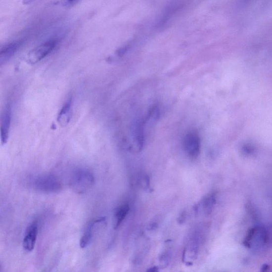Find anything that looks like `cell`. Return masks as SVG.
Returning a JSON list of instances; mask_svg holds the SVG:
<instances>
[{"label": "cell", "instance_id": "obj_3", "mask_svg": "<svg viewBox=\"0 0 272 272\" xmlns=\"http://www.w3.org/2000/svg\"><path fill=\"white\" fill-rule=\"evenodd\" d=\"M58 44V41L55 40H50L36 47L27 55V61L31 64H35L44 59L53 50Z\"/></svg>", "mask_w": 272, "mask_h": 272}, {"label": "cell", "instance_id": "obj_19", "mask_svg": "<svg viewBox=\"0 0 272 272\" xmlns=\"http://www.w3.org/2000/svg\"><path fill=\"white\" fill-rule=\"evenodd\" d=\"M34 1H35V0H23V3L24 4L28 5V4H31Z\"/></svg>", "mask_w": 272, "mask_h": 272}, {"label": "cell", "instance_id": "obj_20", "mask_svg": "<svg viewBox=\"0 0 272 272\" xmlns=\"http://www.w3.org/2000/svg\"><path fill=\"white\" fill-rule=\"evenodd\" d=\"M147 271L154 272L159 271V270H158V268H157V267H153V268H150L148 270H147Z\"/></svg>", "mask_w": 272, "mask_h": 272}, {"label": "cell", "instance_id": "obj_10", "mask_svg": "<svg viewBox=\"0 0 272 272\" xmlns=\"http://www.w3.org/2000/svg\"><path fill=\"white\" fill-rule=\"evenodd\" d=\"M71 107H72V99L69 98L62 107L57 121L62 127H67L71 118Z\"/></svg>", "mask_w": 272, "mask_h": 272}, {"label": "cell", "instance_id": "obj_15", "mask_svg": "<svg viewBox=\"0 0 272 272\" xmlns=\"http://www.w3.org/2000/svg\"><path fill=\"white\" fill-rule=\"evenodd\" d=\"M171 260V254L169 252H164L160 258V262L161 266L164 267H167Z\"/></svg>", "mask_w": 272, "mask_h": 272}, {"label": "cell", "instance_id": "obj_9", "mask_svg": "<svg viewBox=\"0 0 272 272\" xmlns=\"http://www.w3.org/2000/svg\"><path fill=\"white\" fill-rule=\"evenodd\" d=\"M21 42L14 41L5 45L0 51V64L8 62L15 55L21 45Z\"/></svg>", "mask_w": 272, "mask_h": 272}, {"label": "cell", "instance_id": "obj_2", "mask_svg": "<svg viewBox=\"0 0 272 272\" xmlns=\"http://www.w3.org/2000/svg\"><path fill=\"white\" fill-rule=\"evenodd\" d=\"M94 182V178L90 171L80 169L77 170L73 175L71 185L78 194H83L92 187Z\"/></svg>", "mask_w": 272, "mask_h": 272}, {"label": "cell", "instance_id": "obj_14", "mask_svg": "<svg viewBox=\"0 0 272 272\" xmlns=\"http://www.w3.org/2000/svg\"><path fill=\"white\" fill-rule=\"evenodd\" d=\"M216 202V195L213 194L207 196L204 199L202 202V209L205 216H209L212 213Z\"/></svg>", "mask_w": 272, "mask_h": 272}, {"label": "cell", "instance_id": "obj_1", "mask_svg": "<svg viewBox=\"0 0 272 272\" xmlns=\"http://www.w3.org/2000/svg\"><path fill=\"white\" fill-rule=\"evenodd\" d=\"M269 241V234L266 228L256 227L250 230L246 235L245 246L254 251H260L267 247Z\"/></svg>", "mask_w": 272, "mask_h": 272}, {"label": "cell", "instance_id": "obj_16", "mask_svg": "<svg viewBox=\"0 0 272 272\" xmlns=\"http://www.w3.org/2000/svg\"><path fill=\"white\" fill-rule=\"evenodd\" d=\"M139 183L142 189L145 190L148 189L150 185L149 177L146 175L141 176L139 179Z\"/></svg>", "mask_w": 272, "mask_h": 272}, {"label": "cell", "instance_id": "obj_4", "mask_svg": "<svg viewBox=\"0 0 272 272\" xmlns=\"http://www.w3.org/2000/svg\"><path fill=\"white\" fill-rule=\"evenodd\" d=\"M200 146L201 142L197 133L191 132L185 135L183 139V147L186 154L190 158H197L200 153Z\"/></svg>", "mask_w": 272, "mask_h": 272}, {"label": "cell", "instance_id": "obj_5", "mask_svg": "<svg viewBox=\"0 0 272 272\" xmlns=\"http://www.w3.org/2000/svg\"><path fill=\"white\" fill-rule=\"evenodd\" d=\"M34 187L42 191L52 192L59 191L61 185L55 178L47 176L38 178L34 182Z\"/></svg>", "mask_w": 272, "mask_h": 272}, {"label": "cell", "instance_id": "obj_8", "mask_svg": "<svg viewBox=\"0 0 272 272\" xmlns=\"http://www.w3.org/2000/svg\"><path fill=\"white\" fill-rule=\"evenodd\" d=\"M201 241V236L198 231L192 234L184 251V256L188 255L191 260L196 259Z\"/></svg>", "mask_w": 272, "mask_h": 272}, {"label": "cell", "instance_id": "obj_6", "mask_svg": "<svg viewBox=\"0 0 272 272\" xmlns=\"http://www.w3.org/2000/svg\"><path fill=\"white\" fill-rule=\"evenodd\" d=\"M38 233V223L34 221L27 227L23 241V246L25 250L31 252L33 250Z\"/></svg>", "mask_w": 272, "mask_h": 272}, {"label": "cell", "instance_id": "obj_12", "mask_svg": "<svg viewBox=\"0 0 272 272\" xmlns=\"http://www.w3.org/2000/svg\"><path fill=\"white\" fill-rule=\"evenodd\" d=\"M181 5L182 3L177 0V1H175L173 3H171L169 6H168L167 8L166 9L165 12H164V13L160 21L159 26H162L165 24L171 17L173 16L178 10L181 8Z\"/></svg>", "mask_w": 272, "mask_h": 272}, {"label": "cell", "instance_id": "obj_18", "mask_svg": "<svg viewBox=\"0 0 272 272\" xmlns=\"http://www.w3.org/2000/svg\"><path fill=\"white\" fill-rule=\"evenodd\" d=\"M75 0H61V4L63 6H69L74 3Z\"/></svg>", "mask_w": 272, "mask_h": 272}, {"label": "cell", "instance_id": "obj_17", "mask_svg": "<svg viewBox=\"0 0 272 272\" xmlns=\"http://www.w3.org/2000/svg\"><path fill=\"white\" fill-rule=\"evenodd\" d=\"M186 218H187V213H186L185 211H183L181 214L180 217L178 218V223L180 224H182L184 223Z\"/></svg>", "mask_w": 272, "mask_h": 272}, {"label": "cell", "instance_id": "obj_13", "mask_svg": "<svg viewBox=\"0 0 272 272\" xmlns=\"http://www.w3.org/2000/svg\"><path fill=\"white\" fill-rule=\"evenodd\" d=\"M130 207L129 204H125L118 207L114 214V219H115V224H114V228H118L123 222L124 221L127 215L130 212Z\"/></svg>", "mask_w": 272, "mask_h": 272}, {"label": "cell", "instance_id": "obj_11", "mask_svg": "<svg viewBox=\"0 0 272 272\" xmlns=\"http://www.w3.org/2000/svg\"><path fill=\"white\" fill-rule=\"evenodd\" d=\"M104 220L105 218H103L90 222L80 241V246L82 248L87 247L90 243L92 237L93 229H94L95 225L101 223Z\"/></svg>", "mask_w": 272, "mask_h": 272}, {"label": "cell", "instance_id": "obj_7", "mask_svg": "<svg viewBox=\"0 0 272 272\" xmlns=\"http://www.w3.org/2000/svg\"><path fill=\"white\" fill-rule=\"evenodd\" d=\"M11 120V107L7 104L3 110L1 117V141L2 145L8 141Z\"/></svg>", "mask_w": 272, "mask_h": 272}]
</instances>
